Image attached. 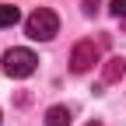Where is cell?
I'll return each mask as SVG.
<instances>
[{
  "instance_id": "1",
  "label": "cell",
  "mask_w": 126,
  "mask_h": 126,
  "mask_svg": "<svg viewBox=\"0 0 126 126\" xmlns=\"http://www.w3.org/2000/svg\"><path fill=\"white\" fill-rule=\"evenodd\" d=\"M56 32H60V18H56V11H49V7L32 11L28 21H25V35L35 39V42H49Z\"/></svg>"
},
{
  "instance_id": "2",
  "label": "cell",
  "mask_w": 126,
  "mask_h": 126,
  "mask_svg": "<svg viewBox=\"0 0 126 126\" xmlns=\"http://www.w3.org/2000/svg\"><path fill=\"white\" fill-rule=\"evenodd\" d=\"M35 67H39V60H35L32 49H25V46L4 53V74H7V77H18V81H21V77H32Z\"/></svg>"
},
{
  "instance_id": "3",
  "label": "cell",
  "mask_w": 126,
  "mask_h": 126,
  "mask_svg": "<svg viewBox=\"0 0 126 126\" xmlns=\"http://www.w3.org/2000/svg\"><path fill=\"white\" fill-rule=\"evenodd\" d=\"M102 46H105V42L81 39V42L74 46V53H70V70H74V74H88L94 63L102 60Z\"/></svg>"
},
{
  "instance_id": "4",
  "label": "cell",
  "mask_w": 126,
  "mask_h": 126,
  "mask_svg": "<svg viewBox=\"0 0 126 126\" xmlns=\"http://www.w3.org/2000/svg\"><path fill=\"white\" fill-rule=\"evenodd\" d=\"M46 126H70V109L67 105H53L46 112Z\"/></svg>"
},
{
  "instance_id": "5",
  "label": "cell",
  "mask_w": 126,
  "mask_h": 126,
  "mask_svg": "<svg viewBox=\"0 0 126 126\" xmlns=\"http://www.w3.org/2000/svg\"><path fill=\"white\" fill-rule=\"evenodd\" d=\"M123 74H126V60H119V56H112V60H105V84H112V81H119Z\"/></svg>"
},
{
  "instance_id": "6",
  "label": "cell",
  "mask_w": 126,
  "mask_h": 126,
  "mask_svg": "<svg viewBox=\"0 0 126 126\" xmlns=\"http://www.w3.org/2000/svg\"><path fill=\"white\" fill-rule=\"evenodd\" d=\"M18 7H11V4H0V28H11V25H18Z\"/></svg>"
},
{
  "instance_id": "7",
  "label": "cell",
  "mask_w": 126,
  "mask_h": 126,
  "mask_svg": "<svg viewBox=\"0 0 126 126\" xmlns=\"http://www.w3.org/2000/svg\"><path fill=\"white\" fill-rule=\"evenodd\" d=\"M109 11H112L116 18H126V0H112V4H109Z\"/></svg>"
},
{
  "instance_id": "8",
  "label": "cell",
  "mask_w": 126,
  "mask_h": 126,
  "mask_svg": "<svg viewBox=\"0 0 126 126\" xmlns=\"http://www.w3.org/2000/svg\"><path fill=\"white\" fill-rule=\"evenodd\" d=\"M94 7H98V0H84V14H94Z\"/></svg>"
},
{
  "instance_id": "9",
  "label": "cell",
  "mask_w": 126,
  "mask_h": 126,
  "mask_svg": "<svg viewBox=\"0 0 126 126\" xmlns=\"http://www.w3.org/2000/svg\"><path fill=\"white\" fill-rule=\"evenodd\" d=\"M88 126H102V123H98V119H94V123H88Z\"/></svg>"
}]
</instances>
